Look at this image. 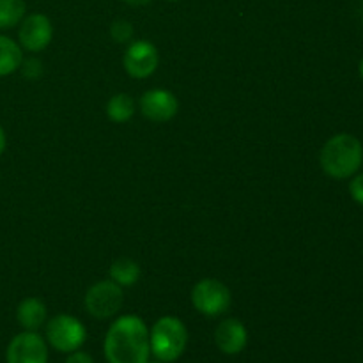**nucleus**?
I'll list each match as a JSON object with an SVG mask.
<instances>
[{
    "instance_id": "nucleus-22",
    "label": "nucleus",
    "mask_w": 363,
    "mask_h": 363,
    "mask_svg": "<svg viewBox=\"0 0 363 363\" xmlns=\"http://www.w3.org/2000/svg\"><path fill=\"white\" fill-rule=\"evenodd\" d=\"M4 149H6V133H4L2 126H0V155L4 152Z\"/></svg>"
},
{
    "instance_id": "nucleus-1",
    "label": "nucleus",
    "mask_w": 363,
    "mask_h": 363,
    "mask_svg": "<svg viewBox=\"0 0 363 363\" xmlns=\"http://www.w3.org/2000/svg\"><path fill=\"white\" fill-rule=\"evenodd\" d=\"M103 351L108 363H145L151 358L149 328L138 315H123L110 325Z\"/></svg>"
},
{
    "instance_id": "nucleus-3",
    "label": "nucleus",
    "mask_w": 363,
    "mask_h": 363,
    "mask_svg": "<svg viewBox=\"0 0 363 363\" xmlns=\"http://www.w3.org/2000/svg\"><path fill=\"white\" fill-rule=\"evenodd\" d=\"M151 354L156 360L172 363L179 360L188 344V330L179 318L163 315L149 330Z\"/></svg>"
},
{
    "instance_id": "nucleus-8",
    "label": "nucleus",
    "mask_w": 363,
    "mask_h": 363,
    "mask_svg": "<svg viewBox=\"0 0 363 363\" xmlns=\"http://www.w3.org/2000/svg\"><path fill=\"white\" fill-rule=\"evenodd\" d=\"M158 50L152 43L138 39L128 46L126 53L123 57V64L126 73L131 78H147L158 67Z\"/></svg>"
},
{
    "instance_id": "nucleus-11",
    "label": "nucleus",
    "mask_w": 363,
    "mask_h": 363,
    "mask_svg": "<svg viewBox=\"0 0 363 363\" xmlns=\"http://www.w3.org/2000/svg\"><path fill=\"white\" fill-rule=\"evenodd\" d=\"M215 342L223 354H230V357L240 354L247 347L248 332L243 323L238 321V319H223L216 326Z\"/></svg>"
},
{
    "instance_id": "nucleus-20",
    "label": "nucleus",
    "mask_w": 363,
    "mask_h": 363,
    "mask_svg": "<svg viewBox=\"0 0 363 363\" xmlns=\"http://www.w3.org/2000/svg\"><path fill=\"white\" fill-rule=\"evenodd\" d=\"M66 363H94L92 362V357L89 353H85V351H73V353H69V357L66 358Z\"/></svg>"
},
{
    "instance_id": "nucleus-7",
    "label": "nucleus",
    "mask_w": 363,
    "mask_h": 363,
    "mask_svg": "<svg viewBox=\"0 0 363 363\" xmlns=\"http://www.w3.org/2000/svg\"><path fill=\"white\" fill-rule=\"evenodd\" d=\"M7 363H48V346L38 332H21L9 342Z\"/></svg>"
},
{
    "instance_id": "nucleus-15",
    "label": "nucleus",
    "mask_w": 363,
    "mask_h": 363,
    "mask_svg": "<svg viewBox=\"0 0 363 363\" xmlns=\"http://www.w3.org/2000/svg\"><path fill=\"white\" fill-rule=\"evenodd\" d=\"M135 110H137L135 99L130 94H124V92L112 96L106 103V116L117 124L128 123L135 116Z\"/></svg>"
},
{
    "instance_id": "nucleus-10",
    "label": "nucleus",
    "mask_w": 363,
    "mask_h": 363,
    "mask_svg": "<svg viewBox=\"0 0 363 363\" xmlns=\"http://www.w3.org/2000/svg\"><path fill=\"white\" fill-rule=\"evenodd\" d=\"M179 110V101L167 89H151L140 98V112L152 123H167Z\"/></svg>"
},
{
    "instance_id": "nucleus-13",
    "label": "nucleus",
    "mask_w": 363,
    "mask_h": 363,
    "mask_svg": "<svg viewBox=\"0 0 363 363\" xmlns=\"http://www.w3.org/2000/svg\"><path fill=\"white\" fill-rule=\"evenodd\" d=\"M21 62H23L21 46L7 35L0 34V77H7L20 69Z\"/></svg>"
},
{
    "instance_id": "nucleus-18",
    "label": "nucleus",
    "mask_w": 363,
    "mask_h": 363,
    "mask_svg": "<svg viewBox=\"0 0 363 363\" xmlns=\"http://www.w3.org/2000/svg\"><path fill=\"white\" fill-rule=\"evenodd\" d=\"M350 194L353 197L354 202L363 206V172L354 174L353 179L350 183Z\"/></svg>"
},
{
    "instance_id": "nucleus-12",
    "label": "nucleus",
    "mask_w": 363,
    "mask_h": 363,
    "mask_svg": "<svg viewBox=\"0 0 363 363\" xmlns=\"http://www.w3.org/2000/svg\"><path fill=\"white\" fill-rule=\"evenodd\" d=\"M16 319L25 332H38L46 323V305L39 298H25L18 305Z\"/></svg>"
},
{
    "instance_id": "nucleus-21",
    "label": "nucleus",
    "mask_w": 363,
    "mask_h": 363,
    "mask_svg": "<svg viewBox=\"0 0 363 363\" xmlns=\"http://www.w3.org/2000/svg\"><path fill=\"white\" fill-rule=\"evenodd\" d=\"M121 2L128 4V6H147L151 0H121Z\"/></svg>"
},
{
    "instance_id": "nucleus-25",
    "label": "nucleus",
    "mask_w": 363,
    "mask_h": 363,
    "mask_svg": "<svg viewBox=\"0 0 363 363\" xmlns=\"http://www.w3.org/2000/svg\"><path fill=\"white\" fill-rule=\"evenodd\" d=\"M169 2H179V0H169Z\"/></svg>"
},
{
    "instance_id": "nucleus-17",
    "label": "nucleus",
    "mask_w": 363,
    "mask_h": 363,
    "mask_svg": "<svg viewBox=\"0 0 363 363\" xmlns=\"http://www.w3.org/2000/svg\"><path fill=\"white\" fill-rule=\"evenodd\" d=\"M110 35L116 43H128L133 38V25L126 20L113 21L110 27Z\"/></svg>"
},
{
    "instance_id": "nucleus-23",
    "label": "nucleus",
    "mask_w": 363,
    "mask_h": 363,
    "mask_svg": "<svg viewBox=\"0 0 363 363\" xmlns=\"http://www.w3.org/2000/svg\"><path fill=\"white\" fill-rule=\"evenodd\" d=\"M358 71H360V77H362V80H363V59H362V62H360V67H358Z\"/></svg>"
},
{
    "instance_id": "nucleus-5",
    "label": "nucleus",
    "mask_w": 363,
    "mask_h": 363,
    "mask_svg": "<svg viewBox=\"0 0 363 363\" xmlns=\"http://www.w3.org/2000/svg\"><path fill=\"white\" fill-rule=\"evenodd\" d=\"M230 301H233V296H230L229 287L216 279L201 280L191 289V305L195 311L208 318H216L229 311Z\"/></svg>"
},
{
    "instance_id": "nucleus-9",
    "label": "nucleus",
    "mask_w": 363,
    "mask_h": 363,
    "mask_svg": "<svg viewBox=\"0 0 363 363\" xmlns=\"http://www.w3.org/2000/svg\"><path fill=\"white\" fill-rule=\"evenodd\" d=\"M53 38V25L48 16L45 14H30L23 18L18 30V39L20 45L28 52H41L52 43Z\"/></svg>"
},
{
    "instance_id": "nucleus-6",
    "label": "nucleus",
    "mask_w": 363,
    "mask_h": 363,
    "mask_svg": "<svg viewBox=\"0 0 363 363\" xmlns=\"http://www.w3.org/2000/svg\"><path fill=\"white\" fill-rule=\"evenodd\" d=\"M124 303L123 287L113 280H101L85 293V308L96 319H108L121 311Z\"/></svg>"
},
{
    "instance_id": "nucleus-24",
    "label": "nucleus",
    "mask_w": 363,
    "mask_h": 363,
    "mask_svg": "<svg viewBox=\"0 0 363 363\" xmlns=\"http://www.w3.org/2000/svg\"><path fill=\"white\" fill-rule=\"evenodd\" d=\"M145 363H165V362H162V360H147Z\"/></svg>"
},
{
    "instance_id": "nucleus-14",
    "label": "nucleus",
    "mask_w": 363,
    "mask_h": 363,
    "mask_svg": "<svg viewBox=\"0 0 363 363\" xmlns=\"http://www.w3.org/2000/svg\"><path fill=\"white\" fill-rule=\"evenodd\" d=\"M110 279L121 287H131L140 279V266L130 257H121L110 266Z\"/></svg>"
},
{
    "instance_id": "nucleus-4",
    "label": "nucleus",
    "mask_w": 363,
    "mask_h": 363,
    "mask_svg": "<svg viewBox=\"0 0 363 363\" xmlns=\"http://www.w3.org/2000/svg\"><path fill=\"white\" fill-rule=\"evenodd\" d=\"M87 339V330L77 318L59 314L46 323V342L59 353H73L80 350Z\"/></svg>"
},
{
    "instance_id": "nucleus-16",
    "label": "nucleus",
    "mask_w": 363,
    "mask_h": 363,
    "mask_svg": "<svg viewBox=\"0 0 363 363\" xmlns=\"http://www.w3.org/2000/svg\"><path fill=\"white\" fill-rule=\"evenodd\" d=\"M25 7L23 0H0V28H13L14 25L21 23L25 18Z\"/></svg>"
},
{
    "instance_id": "nucleus-2",
    "label": "nucleus",
    "mask_w": 363,
    "mask_h": 363,
    "mask_svg": "<svg viewBox=\"0 0 363 363\" xmlns=\"http://www.w3.org/2000/svg\"><path fill=\"white\" fill-rule=\"evenodd\" d=\"M319 163L326 176L333 179H347L360 170L363 163V145L354 135H333L321 149Z\"/></svg>"
},
{
    "instance_id": "nucleus-19",
    "label": "nucleus",
    "mask_w": 363,
    "mask_h": 363,
    "mask_svg": "<svg viewBox=\"0 0 363 363\" xmlns=\"http://www.w3.org/2000/svg\"><path fill=\"white\" fill-rule=\"evenodd\" d=\"M21 73L27 78H38L41 74V60L38 59H27L25 62H21Z\"/></svg>"
}]
</instances>
